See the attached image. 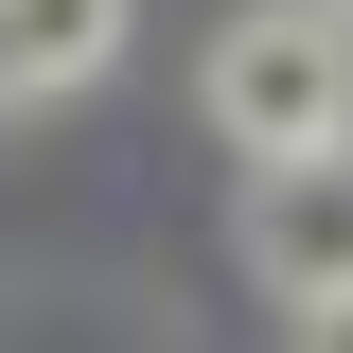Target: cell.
I'll return each instance as SVG.
<instances>
[{
    "label": "cell",
    "instance_id": "cell-2",
    "mask_svg": "<svg viewBox=\"0 0 353 353\" xmlns=\"http://www.w3.org/2000/svg\"><path fill=\"white\" fill-rule=\"evenodd\" d=\"M248 283L283 318L353 301V124L336 141H283V159H248Z\"/></svg>",
    "mask_w": 353,
    "mask_h": 353
},
{
    "label": "cell",
    "instance_id": "cell-5",
    "mask_svg": "<svg viewBox=\"0 0 353 353\" xmlns=\"http://www.w3.org/2000/svg\"><path fill=\"white\" fill-rule=\"evenodd\" d=\"M336 18H353V0H336Z\"/></svg>",
    "mask_w": 353,
    "mask_h": 353
},
{
    "label": "cell",
    "instance_id": "cell-3",
    "mask_svg": "<svg viewBox=\"0 0 353 353\" xmlns=\"http://www.w3.org/2000/svg\"><path fill=\"white\" fill-rule=\"evenodd\" d=\"M0 36H18V88H88L124 53V0H0Z\"/></svg>",
    "mask_w": 353,
    "mask_h": 353
},
{
    "label": "cell",
    "instance_id": "cell-4",
    "mask_svg": "<svg viewBox=\"0 0 353 353\" xmlns=\"http://www.w3.org/2000/svg\"><path fill=\"white\" fill-rule=\"evenodd\" d=\"M0 106H18V36H0Z\"/></svg>",
    "mask_w": 353,
    "mask_h": 353
},
{
    "label": "cell",
    "instance_id": "cell-1",
    "mask_svg": "<svg viewBox=\"0 0 353 353\" xmlns=\"http://www.w3.org/2000/svg\"><path fill=\"white\" fill-rule=\"evenodd\" d=\"M194 106H212V141H230V159L336 141V124H353V18H336V0H248V18H212Z\"/></svg>",
    "mask_w": 353,
    "mask_h": 353
}]
</instances>
